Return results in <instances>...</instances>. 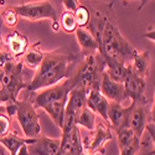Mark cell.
Listing matches in <instances>:
<instances>
[{"mask_svg": "<svg viewBox=\"0 0 155 155\" xmlns=\"http://www.w3.org/2000/svg\"><path fill=\"white\" fill-rule=\"evenodd\" d=\"M91 14L87 30L93 35L98 44V52L102 57H109L123 63H130L138 50L133 47L119 30L113 9L114 0L102 3L98 0H84Z\"/></svg>", "mask_w": 155, "mask_h": 155, "instance_id": "6da1fadb", "label": "cell"}, {"mask_svg": "<svg viewBox=\"0 0 155 155\" xmlns=\"http://www.w3.org/2000/svg\"><path fill=\"white\" fill-rule=\"evenodd\" d=\"M78 58V55H74L64 48L45 52L42 62L25 89L29 93H36L70 78L76 63L80 61Z\"/></svg>", "mask_w": 155, "mask_h": 155, "instance_id": "7a4b0ae2", "label": "cell"}, {"mask_svg": "<svg viewBox=\"0 0 155 155\" xmlns=\"http://www.w3.org/2000/svg\"><path fill=\"white\" fill-rule=\"evenodd\" d=\"M106 68V63L99 52L93 55H81V60L77 62V66L73 68L70 81L72 88L78 87L86 91L98 89L101 84L102 72Z\"/></svg>", "mask_w": 155, "mask_h": 155, "instance_id": "3957f363", "label": "cell"}, {"mask_svg": "<svg viewBox=\"0 0 155 155\" xmlns=\"http://www.w3.org/2000/svg\"><path fill=\"white\" fill-rule=\"evenodd\" d=\"M12 8L18 12L19 18L26 19L29 21H38L42 19H50V20H52V30L55 32H58L61 29L57 11L50 0H40V2L12 5Z\"/></svg>", "mask_w": 155, "mask_h": 155, "instance_id": "277c9868", "label": "cell"}, {"mask_svg": "<svg viewBox=\"0 0 155 155\" xmlns=\"http://www.w3.org/2000/svg\"><path fill=\"white\" fill-rule=\"evenodd\" d=\"M22 67L24 62L22 60H11L8 62L3 70V96L6 102L10 101H16L20 91L26 88V82L24 81V74H22Z\"/></svg>", "mask_w": 155, "mask_h": 155, "instance_id": "5b68a950", "label": "cell"}, {"mask_svg": "<svg viewBox=\"0 0 155 155\" xmlns=\"http://www.w3.org/2000/svg\"><path fill=\"white\" fill-rule=\"evenodd\" d=\"M15 118L24 135L26 138H37L41 135L40 118L36 112V107L30 99H16V115Z\"/></svg>", "mask_w": 155, "mask_h": 155, "instance_id": "8992f818", "label": "cell"}, {"mask_svg": "<svg viewBox=\"0 0 155 155\" xmlns=\"http://www.w3.org/2000/svg\"><path fill=\"white\" fill-rule=\"evenodd\" d=\"M113 138V130L112 128L99 123L96 124V128L93 130L88 132L87 135H84L82 138V144H83V149L87 154H92L96 155L98 153L104 154V147L108 141H110Z\"/></svg>", "mask_w": 155, "mask_h": 155, "instance_id": "52a82bcc", "label": "cell"}, {"mask_svg": "<svg viewBox=\"0 0 155 155\" xmlns=\"http://www.w3.org/2000/svg\"><path fill=\"white\" fill-rule=\"evenodd\" d=\"M123 84H124L125 97H127V99H130L133 104H144L145 106L148 103V99L145 97L147 78H143V77L138 76L130 68Z\"/></svg>", "mask_w": 155, "mask_h": 155, "instance_id": "ba28073f", "label": "cell"}, {"mask_svg": "<svg viewBox=\"0 0 155 155\" xmlns=\"http://www.w3.org/2000/svg\"><path fill=\"white\" fill-rule=\"evenodd\" d=\"M86 154L87 153L83 149L80 127L74 124L70 129L62 130L58 155H86Z\"/></svg>", "mask_w": 155, "mask_h": 155, "instance_id": "9c48e42d", "label": "cell"}, {"mask_svg": "<svg viewBox=\"0 0 155 155\" xmlns=\"http://www.w3.org/2000/svg\"><path fill=\"white\" fill-rule=\"evenodd\" d=\"M99 91L109 102L123 103L127 99L125 91H124V84L120 83V82H117V81L112 80L106 70L102 72Z\"/></svg>", "mask_w": 155, "mask_h": 155, "instance_id": "30bf717a", "label": "cell"}, {"mask_svg": "<svg viewBox=\"0 0 155 155\" xmlns=\"http://www.w3.org/2000/svg\"><path fill=\"white\" fill-rule=\"evenodd\" d=\"M61 147V139L48 138L46 135H38L32 143L28 144L29 155H58Z\"/></svg>", "mask_w": 155, "mask_h": 155, "instance_id": "8fae6325", "label": "cell"}, {"mask_svg": "<svg viewBox=\"0 0 155 155\" xmlns=\"http://www.w3.org/2000/svg\"><path fill=\"white\" fill-rule=\"evenodd\" d=\"M148 110L144 104H133L130 103V113H129L128 125L134 132V134L141 139L148 124Z\"/></svg>", "mask_w": 155, "mask_h": 155, "instance_id": "7c38bea8", "label": "cell"}, {"mask_svg": "<svg viewBox=\"0 0 155 155\" xmlns=\"http://www.w3.org/2000/svg\"><path fill=\"white\" fill-rule=\"evenodd\" d=\"M4 46L16 60H20L29 47V40L24 34L12 30L4 38Z\"/></svg>", "mask_w": 155, "mask_h": 155, "instance_id": "4fadbf2b", "label": "cell"}, {"mask_svg": "<svg viewBox=\"0 0 155 155\" xmlns=\"http://www.w3.org/2000/svg\"><path fill=\"white\" fill-rule=\"evenodd\" d=\"M129 113H130V106L123 107V103L109 102L108 107V123L112 130H117L122 127H129Z\"/></svg>", "mask_w": 155, "mask_h": 155, "instance_id": "5bb4252c", "label": "cell"}, {"mask_svg": "<svg viewBox=\"0 0 155 155\" xmlns=\"http://www.w3.org/2000/svg\"><path fill=\"white\" fill-rule=\"evenodd\" d=\"M86 106L108 123L109 101L101 93V91H98V89H91V91H88L87 92V99H86Z\"/></svg>", "mask_w": 155, "mask_h": 155, "instance_id": "9a60e30c", "label": "cell"}, {"mask_svg": "<svg viewBox=\"0 0 155 155\" xmlns=\"http://www.w3.org/2000/svg\"><path fill=\"white\" fill-rule=\"evenodd\" d=\"M77 42L80 45L81 48V55H93L98 52V44L93 35L89 32L86 28H77L74 31Z\"/></svg>", "mask_w": 155, "mask_h": 155, "instance_id": "2e32d148", "label": "cell"}, {"mask_svg": "<svg viewBox=\"0 0 155 155\" xmlns=\"http://www.w3.org/2000/svg\"><path fill=\"white\" fill-rule=\"evenodd\" d=\"M103 60H104V63H106L104 70L107 71L110 78L117 82L123 83L127 78L129 71H130V64L119 62L117 60H113L109 57H103Z\"/></svg>", "mask_w": 155, "mask_h": 155, "instance_id": "e0dca14e", "label": "cell"}, {"mask_svg": "<svg viewBox=\"0 0 155 155\" xmlns=\"http://www.w3.org/2000/svg\"><path fill=\"white\" fill-rule=\"evenodd\" d=\"M35 138H26V137H19L16 133L10 132L5 137H0V144H2L8 151L9 155H18V151L24 144L32 143Z\"/></svg>", "mask_w": 155, "mask_h": 155, "instance_id": "ac0fdd59", "label": "cell"}, {"mask_svg": "<svg viewBox=\"0 0 155 155\" xmlns=\"http://www.w3.org/2000/svg\"><path fill=\"white\" fill-rule=\"evenodd\" d=\"M150 67V55L148 51H138L130 61V68L138 76L147 78Z\"/></svg>", "mask_w": 155, "mask_h": 155, "instance_id": "d6986e66", "label": "cell"}, {"mask_svg": "<svg viewBox=\"0 0 155 155\" xmlns=\"http://www.w3.org/2000/svg\"><path fill=\"white\" fill-rule=\"evenodd\" d=\"M40 45H41V41H37L32 46L28 47L26 52H25L24 56L21 57L25 66H28L30 70H34V71H36L38 68V66H40V63L42 62L44 56H45L44 51H41L38 48Z\"/></svg>", "mask_w": 155, "mask_h": 155, "instance_id": "ffe728a7", "label": "cell"}, {"mask_svg": "<svg viewBox=\"0 0 155 155\" xmlns=\"http://www.w3.org/2000/svg\"><path fill=\"white\" fill-rule=\"evenodd\" d=\"M74 124L77 127H82L84 129H87L88 132L93 130L96 128V113L93 110H91L87 106L83 107L80 113L77 114L76 117V120H74Z\"/></svg>", "mask_w": 155, "mask_h": 155, "instance_id": "44dd1931", "label": "cell"}, {"mask_svg": "<svg viewBox=\"0 0 155 155\" xmlns=\"http://www.w3.org/2000/svg\"><path fill=\"white\" fill-rule=\"evenodd\" d=\"M114 132L117 133V144H118L119 149H122V148H124L129 144H132L133 141L139 139L129 127H122V128L117 129V130H114Z\"/></svg>", "mask_w": 155, "mask_h": 155, "instance_id": "7402d4cb", "label": "cell"}, {"mask_svg": "<svg viewBox=\"0 0 155 155\" xmlns=\"http://www.w3.org/2000/svg\"><path fill=\"white\" fill-rule=\"evenodd\" d=\"M60 26L66 34H74V31L77 30V28H78L76 18H74V12L64 10L61 14Z\"/></svg>", "mask_w": 155, "mask_h": 155, "instance_id": "603a6c76", "label": "cell"}, {"mask_svg": "<svg viewBox=\"0 0 155 155\" xmlns=\"http://www.w3.org/2000/svg\"><path fill=\"white\" fill-rule=\"evenodd\" d=\"M74 18L77 21V25L78 28H87V25L89 22V19H91V14H89L88 8L81 3V5L77 8V10L74 11Z\"/></svg>", "mask_w": 155, "mask_h": 155, "instance_id": "cb8c5ba5", "label": "cell"}, {"mask_svg": "<svg viewBox=\"0 0 155 155\" xmlns=\"http://www.w3.org/2000/svg\"><path fill=\"white\" fill-rule=\"evenodd\" d=\"M0 18H2L3 22L9 28H15L18 25V22H19V15H18V12L14 10L12 6H9V8L4 9L2 11Z\"/></svg>", "mask_w": 155, "mask_h": 155, "instance_id": "d4e9b609", "label": "cell"}, {"mask_svg": "<svg viewBox=\"0 0 155 155\" xmlns=\"http://www.w3.org/2000/svg\"><path fill=\"white\" fill-rule=\"evenodd\" d=\"M11 132V118L5 113H0V137H5Z\"/></svg>", "mask_w": 155, "mask_h": 155, "instance_id": "484cf974", "label": "cell"}, {"mask_svg": "<svg viewBox=\"0 0 155 155\" xmlns=\"http://www.w3.org/2000/svg\"><path fill=\"white\" fill-rule=\"evenodd\" d=\"M140 139H137L135 141H133L132 144H129L122 149H119V155H138L141 143H140Z\"/></svg>", "mask_w": 155, "mask_h": 155, "instance_id": "4316f807", "label": "cell"}, {"mask_svg": "<svg viewBox=\"0 0 155 155\" xmlns=\"http://www.w3.org/2000/svg\"><path fill=\"white\" fill-rule=\"evenodd\" d=\"M62 5H63L64 10L74 12L77 10V8L81 5V3H80V0H62Z\"/></svg>", "mask_w": 155, "mask_h": 155, "instance_id": "83f0119b", "label": "cell"}, {"mask_svg": "<svg viewBox=\"0 0 155 155\" xmlns=\"http://www.w3.org/2000/svg\"><path fill=\"white\" fill-rule=\"evenodd\" d=\"M145 130H148L149 137H150V139H151V141H153V144H154V147H155V124L151 123V122H148Z\"/></svg>", "mask_w": 155, "mask_h": 155, "instance_id": "f1b7e54d", "label": "cell"}, {"mask_svg": "<svg viewBox=\"0 0 155 155\" xmlns=\"http://www.w3.org/2000/svg\"><path fill=\"white\" fill-rule=\"evenodd\" d=\"M143 37H144V38H147V40H150V41L155 42V29L148 30L145 34H143Z\"/></svg>", "mask_w": 155, "mask_h": 155, "instance_id": "f546056e", "label": "cell"}, {"mask_svg": "<svg viewBox=\"0 0 155 155\" xmlns=\"http://www.w3.org/2000/svg\"><path fill=\"white\" fill-rule=\"evenodd\" d=\"M150 122L155 124V92H154V98H153V104H151V109H150Z\"/></svg>", "mask_w": 155, "mask_h": 155, "instance_id": "4dcf8cb0", "label": "cell"}, {"mask_svg": "<svg viewBox=\"0 0 155 155\" xmlns=\"http://www.w3.org/2000/svg\"><path fill=\"white\" fill-rule=\"evenodd\" d=\"M2 26H3V20L0 18V54H2V51L5 48L4 46V38L2 37Z\"/></svg>", "mask_w": 155, "mask_h": 155, "instance_id": "1f68e13d", "label": "cell"}, {"mask_svg": "<svg viewBox=\"0 0 155 155\" xmlns=\"http://www.w3.org/2000/svg\"><path fill=\"white\" fill-rule=\"evenodd\" d=\"M5 101H4V97H3V93L0 92V104H4Z\"/></svg>", "mask_w": 155, "mask_h": 155, "instance_id": "d6a6232c", "label": "cell"}, {"mask_svg": "<svg viewBox=\"0 0 155 155\" xmlns=\"http://www.w3.org/2000/svg\"><path fill=\"white\" fill-rule=\"evenodd\" d=\"M139 2H140V5H139V8H138V10H140L141 8H143V2H144V0H139Z\"/></svg>", "mask_w": 155, "mask_h": 155, "instance_id": "836d02e7", "label": "cell"}, {"mask_svg": "<svg viewBox=\"0 0 155 155\" xmlns=\"http://www.w3.org/2000/svg\"><path fill=\"white\" fill-rule=\"evenodd\" d=\"M4 4V0H2V2H0V15H2V5Z\"/></svg>", "mask_w": 155, "mask_h": 155, "instance_id": "e575fe53", "label": "cell"}, {"mask_svg": "<svg viewBox=\"0 0 155 155\" xmlns=\"http://www.w3.org/2000/svg\"><path fill=\"white\" fill-rule=\"evenodd\" d=\"M148 2H149V0H144V2H143V6H144V5H145Z\"/></svg>", "mask_w": 155, "mask_h": 155, "instance_id": "d590c367", "label": "cell"}]
</instances>
